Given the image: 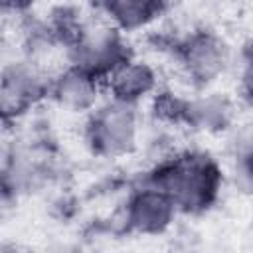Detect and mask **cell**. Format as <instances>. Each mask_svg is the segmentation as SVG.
<instances>
[{
    "label": "cell",
    "mask_w": 253,
    "mask_h": 253,
    "mask_svg": "<svg viewBox=\"0 0 253 253\" xmlns=\"http://www.w3.org/2000/svg\"><path fill=\"white\" fill-rule=\"evenodd\" d=\"M174 53L184 75L198 87L217 81L231 61L227 43L210 30L190 32L176 43Z\"/></svg>",
    "instance_id": "5b68a950"
},
{
    "label": "cell",
    "mask_w": 253,
    "mask_h": 253,
    "mask_svg": "<svg viewBox=\"0 0 253 253\" xmlns=\"http://www.w3.org/2000/svg\"><path fill=\"white\" fill-rule=\"evenodd\" d=\"M99 6L107 22L117 30L134 32L154 22L162 14L166 0H99Z\"/></svg>",
    "instance_id": "30bf717a"
},
{
    "label": "cell",
    "mask_w": 253,
    "mask_h": 253,
    "mask_svg": "<svg viewBox=\"0 0 253 253\" xmlns=\"http://www.w3.org/2000/svg\"><path fill=\"white\" fill-rule=\"evenodd\" d=\"M32 4H34V0H0V12L20 14V12H26Z\"/></svg>",
    "instance_id": "4fadbf2b"
},
{
    "label": "cell",
    "mask_w": 253,
    "mask_h": 253,
    "mask_svg": "<svg viewBox=\"0 0 253 253\" xmlns=\"http://www.w3.org/2000/svg\"><path fill=\"white\" fill-rule=\"evenodd\" d=\"M101 91H103L101 79L67 63L49 79L47 95L65 111L87 113L95 109Z\"/></svg>",
    "instance_id": "52a82bcc"
},
{
    "label": "cell",
    "mask_w": 253,
    "mask_h": 253,
    "mask_svg": "<svg viewBox=\"0 0 253 253\" xmlns=\"http://www.w3.org/2000/svg\"><path fill=\"white\" fill-rule=\"evenodd\" d=\"M156 111L170 123H182L204 132H221L233 123V105L227 97L206 93L190 99L174 97L172 93L156 95Z\"/></svg>",
    "instance_id": "277c9868"
},
{
    "label": "cell",
    "mask_w": 253,
    "mask_h": 253,
    "mask_svg": "<svg viewBox=\"0 0 253 253\" xmlns=\"http://www.w3.org/2000/svg\"><path fill=\"white\" fill-rule=\"evenodd\" d=\"M28 109H30V105H26L16 93H12L0 81V125L2 123H10V121H16Z\"/></svg>",
    "instance_id": "8fae6325"
},
{
    "label": "cell",
    "mask_w": 253,
    "mask_h": 253,
    "mask_svg": "<svg viewBox=\"0 0 253 253\" xmlns=\"http://www.w3.org/2000/svg\"><path fill=\"white\" fill-rule=\"evenodd\" d=\"M14 164H16V150L10 144V140L0 132V180L10 176Z\"/></svg>",
    "instance_id": "7c38bea8"
},
{
    "label": "cell",
    "mask_w": 253,
    "mask_h": 253,
    "mask_svg": "<svg viewBox=\"0 0 253 253\" xmlns=\"http://www.w3.org/2000/svg\"><path fill=\"white\" fill-rule=\"evenodd\" d=\"M65 49L71 65L95 75L101 83L119 63L130 57L123 32L107 20L79 24Z\"/></svg>",
    "instance_id": "7a4b0ae2"
},
{
    "label": "cell",
    "mask_w": 253,
    "mask_h": 253,
    "mask_svg": "<svg viewBox=\"0 0 253 253\" xmlns=\"http://www.w3.org/2000/svg\"><path fill=\"white\" fill-rule=\"evenodd\" d=\"M49 79L51 77L47 75V71L30 57L12 61L0 71V81L30 107L47 97Z\"/></svg>",
    "instance_id": "9c48e42d"
},
{
    "label": "cell",
    "mask_w": 253,
    "mask_h": 253,
    "mask_svg": "<svg viewBox=\"0 0 253 253\" xmlns=\"http://www.w3.org/2000/svg\"><path fill=\"white\" fill-rule=\"evenodd\" d=\"M85 138L97 156L119 158L130 154L138 142L136 105L109 99L95 107L85 125Z\"/></svg>",
    "instance_id": "3957f363"
},
{
    "label": "cell",
    "mask_w": 253,
    "mask_h": 253,
    "mask_svg": "<svg viewBox=\"0 0 253 253\" xmlns=\"http://www.w3.org/2000/svg\"><path fill=\"white\" fill-rule=\"evenodd\" d=\"M158 77L154 67L134 57H126L103 79V89L109 93V97L128 105H138L142 99L154 93Z\"/></svg>",
    "instance_id": "ba28073f"
},
{
    "label": "cell",
    "mask_w": 253,
    "mask_h": 253,
    "mask_svg": "<svg viewBox=\"0 0 253 253\" xmlns=\"http://www.w3.org/2000/svg\"><path fill=\"white\" fill-rule=\"evenodd\" d=\"M146 182L160 188L174 202L178 211L198 213L213 206L223 176L211 156L182 152L158 164Z\"/></svg>",
    "instance_id": "6da1fadb"
},
{
    "label": "cell",
    "mask_w": 253,
    "mask_h": 253,
    "mask_svg": "<svg viewBox=\"0 0 253 253\" xmlns=\"http://www.w3.org/2000/svg\"><path fill=\"white\" fill-rule=\"evenodd\" d=\"M178 210L174 202L156 186L144 184L130 194L125 206V225L128 231L142 235H158L164 233Z\"/></svg>",
    "instance_id": "8992f818"
}]
</instances>
